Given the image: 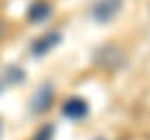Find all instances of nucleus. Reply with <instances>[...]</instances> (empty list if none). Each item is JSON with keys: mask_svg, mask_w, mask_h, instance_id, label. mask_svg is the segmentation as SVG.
Listing matches in <instances>:
<instances>
[{"mask_svg": "<svg viewBox=\"0 0 150 140\" xmlns=\"http://www.w3.org/2000/svg\"><path fill=\"white\" fill-rule=\"evenodd\" d=\"M88 113H90V105H88L83 98H68L65 105H63V115L70 118V120H75V123H80Z\"/></svg>", "mask_w": 150, "mask_h": 140, "instance_id": "f257e3e1", "label": "nucleus"}, {"mask_svg": "<svg viewBox=\"0 0 150 140\" xmlns=\"http://www.w3.org/2000/svg\"><path fill=\"white\" fill-rule=\"evenodd\" d=\"M120 5H123L120 0H98L95 5H93V15H95L98 23H108V20H112V18L118 15Z\"/></svg>", "mask_w": 150, "mask_h": 140, "instance_id": "f03ea898", "label": "nucleus"}, {"mask_svg": "<svg viewBox=\"0 0 150 140\" xmlns=\"http://www.w3.org/2000/svg\"><path fill=\"white\" fill-rule=\"evenodd\" d=\"M48 13H50V5H45V3H38L33 10H28V18H30L33 23H40L45 15H48Z\"/></svg>", "mask_w": 150, "mask_h": 140, "instance_id": "7ed1b4c3", "label": "nucleus"}, {"mask_svg": "<svg viewBox=\"0 0 150 140\" xmlns=\"http://www.w3.org/2000/svg\"><path fill=\"white\" fill-rule=\"evenodd\" d=\"M0 33H3V25H0Z\"/></svg>", "mask_w": 150, "mask_h": 140, "instance_id": "20e7f679", "label": "nucleus"}, {"mask_svg": "<svg viewBox=\"0 0 150 140\" xmlns=\"http://www.w3.org/2000/svg\"><path fill=\"white\" fill-rule=\"evenodd\" d=\"M0 130H3V125H0Z\"/></svg>", "mask_w": 150, "mask_h": 140, "instance_id": "39448f33", "label": "nucleus"}, {"mask_svg": "<svg viewBox=\"0 0 150 140\" xmlns=\"http://www.w3.org/2000/svg\"><path fill=\"white\" fill-rule=\"evenodd\" d=\"M98 140H103V138H98Z\"/></svg>", "mask_w": 150, "mask_h": 140, "instance_id": "423d86ee", "label": "nucleus"}]
</instances>
